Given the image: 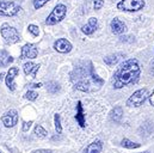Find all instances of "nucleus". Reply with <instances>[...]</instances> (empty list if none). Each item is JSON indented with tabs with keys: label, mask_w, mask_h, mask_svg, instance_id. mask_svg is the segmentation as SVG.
Here are the masks:
<instances>
[{
	"label": "nucleus",
	"mask_w": 154,
	"mask_h": 153,
	"mask_svg": "<svg viewBox=\"0 0 154 153\" xmlns=\"http://www.w3.org/2000/svg\"><path fill=\"white\" fill-rule=\"evenodd\" d=\"M37 97H38V93L35 92V91H28L25 93V98L29 99V101H35Z\"/></svg>",
	"instance_id": "22"
},
{
	"label": "nucleus",
	"mask_w": 154,
	"mask_h": 153,
	"mask_svg": "<svg viewBox=\"0 0 154 153\" xmlns=\"http://www.w3.org/2000/svg\"><path fill=\"white\" fill-rule=\"evenodd\" d=\"M49 85H50V86H48V90H49L50 92L54 93V92H56V91L59 90V85H57L56 83H50Z\"/></svg>",
	"instance_id": "25"
},
{
	"label": "nucleus",
	"mask_w": 154,
	"mask_h": 153,
	"mask_svg": "<svg viewBox=\"0 0 154 153\" xmlns=\"http://www.w3.org/2000/svg\"><path fill=\"white\" fill-rule=\"evenodd\" d=\"M104 6V1L103 0H96L94 1V10H100Z\"/></svg>",
	"instance_id": "26"
},
{
	"label": "nucleus",
	"mask_w": 154,
	"mask_h": 153,
	"mask_svg": "<svg viewBox=\"0 0 154 153\" xmlns=\"http://www.w3.org/2000/svg\"><path fill=\"white\" fill-rule=\"evenodd\" d=\"M17 74H18V68L17 67H11L8 73H7V76H6V85L11 91H13L16 89L14 87L16 86L14 85V78L17 76Z\"/></svg>",
	"instance_id": "12"
},
{
	"label": "nucleus",
	"mask_w": 154,
	"mask_h": 153,
	"mask_svg": "<svg viewBox=\"0 0 154 153\" xmlns=\"http://www.w3.org/2000/svg\"><path fill=\"white\" fill-rule=\"evenodd\" d=\"M4 76H5V74H4V73H0V83L2 81V79H4Z\"/></svg>",
	"instance_id": "32"
},
{
	"label": "nucleus",
	"mask_w": 154,
	"mask_h": 153,
	"mask_svg": "<svg viewBox=\"0 0 154 153\" xmlns=\"http://www.w3.org/2000/svg\"><path fill=\"white\" fill-rule=\"evenodd\" d=\"M35 134H36V136L39 138V139H44L48 133H47V130H45L42 126H38V124H37V126L35 127Z\"/></svg>",
	"instance_id": "20"
},
{
	"label": "nucleus",
	"mask_w": 154,
	"mask_h": 153,
	"mask_svg": "<svg viewBox=\"0 0 154 153\" xmlns=\"http://www.w3.org/2000/svg\"><path fill=\"white\" fill-rule=\"evenodd\" d=\"M151 72L154 74V59L151 61Z\"/></svg>",
	"instance_id": "30"
},
{
	"label": "nucleus",
	"mask_w": 154,
	"mask_h": 153,
	"mask_svg": "<svg viewBox=\"0 0 154 153\" xmlns=\"http://www.w3.org/2000/svg\"><path fill=\"white\" fill-rule=\"evenodd\" d=\"M102 148H103V142L100 140H96V141H93L92 144H90L84 150V153H100Z\"/></svg>",
	"instance_id": "14"
},
{
	"label": "nucleus",
	"mask_w": 154,
	"mask_h": 153,
	"mask_svg": "<svg viewBox=\"0 0 154 153\" xmlns=\"http://www.w3.org/2000/svg\"><path fill=\"white\" fill-rule=\"evenodd\" d=\"M97 27H98V20H97V18L92 17V18L88 19V23L81 28V31L86 35H92L96 31Z\"/></svg>",
	"instance_id": "11"
},
{
	"label": "nucleus",
	"mask_w": 154,
	"mask_h": 153,
	"mask_svg": "<svg viewBox=\"0 0 154 153\" xmlns=\"http://www.w3.org/2000/svg\"><path fill=\"white\" fill-rule=\"evenodd\" d=\"M119 60V55H109L106 58H104V62L108 66H115Z\"/></svg>",
	"instance_id": "18"
},
{
	"label": "nucleus",
	"mask_w": 154,
	"mask_h": 153,
	"mask_svg": "<svg viewBox=\"0 0 154 153\" xmlns=\"http://www.w3.org/2000/svg\"><path fill=\"white\" fill-rule=\"evenodd\" d=\"M32 153H51L50 151H48V150H38V151H35V152Z\"/></svg>",
	"instance_id": "29"
},
{
	"label": "nucleus",
	"mask_w": 154,
	"mask_h": 153,
	"mask_svg": "<svg viewBox=\"0 0 154 153\" xmlns=\"http://www.w3.org/2000/svg\"><path fill=\"white\" fill-rule=\"evenodd\" d=\"M54 120H55V129L56 132L60 134L62 132V127H61V120H60V115H55L54 116Z\"/></svg>",
	"instance_id": "21"
},
{
	"label": "nucleus",
	"mask_w": 154,
	"mask_h": 153,
	"mask_svg": "<svg viewBox=\"0 0 154 153\" xmlns=\"http://www.w3.org/2000/svg\"><path fill=\"white\" fill-rule=\"evenodd\" d=\"M23 68H24V72H25V74H26V76L31 74V76L35 78V76H37V71L39 70V65H36V64H34V62L29 61V62L24 64Z\"/></svg>",
	"instance_id": "13"
},
{
	"label": "nucleus",
	"mask_w": 154,
	"mask_h": 153,
	"mask_svg": "<svg viewBox=\"0 0 154 153\" xmlns=\"http://www.w3.org/2000/svg\"><path fill=\"white\" fill-rule=\"evenodd\" d=\"M140 76V65L136 59L125 60L119 65L114 74V86L116 89H121L123 86H128L135 84Z\"/></svg>",
	"instance_id": "1"
},
{
	"label": "nucleus",
	"mask_w": 154,
	"mask_h": 153,
	"mask_svg": "<svg viewBox=\"0 0 154 153\" xmlns=\"http://www.w3.org/2000/svg\"><path fill=\"white\" fill-rule=\"evenodd\" d=\"M32 124V122L31 121H29V122H23V130L24 132H26L29 128H30V126Z\"/></svg>",
	"instance_id": "27"
},
{
	"label": "nucleus",
	"mask_w": 154,
	"mask_h": 153,
	"mask_svg": "<svg viewBox=\"0 0 154 153\" xmlns=\"http://www.w3.org/2000/svg\"><path fill=\"white\" fill-rule=\"evenodd\" d=\"M121 144H122V146L125 147V148H137V147H140V144L133 142V141H130L129 139H123V140L121 141Z\"/></svg>",
	"instance_id": "19"
},
{
	"label": "nucleus",
	"mask_w": 154,
	"mask_h": 153,
	"mask_svg": "<svg viewBox=\"0 0 154 153\" xmlns=\"http://www.w3.org/2000/svg\"><path fill=\"white\" fill-rule=\"evenodd\" d=\"M19 11H20V6L17 5L16 2L8 1V0L0 1V16L12 17V16L17 14Z\"/></svg>",
	"instance_id": "5"
},
{
	"label": "nucleus",
	"mask_w": 154,
	"mask_h": 153,
	"mask_svg": "<svg viewBox=\"0 0 154 153\" xmlns=\"http://www.w3.org/2000/svg\"><path fill=\"white\" fill-rule=\"evenodd\" d=\"M37 54H38V50L37 48L34 45V44H25L23 48H22V54H20V59L24 60V59H35L37 58Z\"/></svg>",
	"instance_id": "8"
},
{
	"label": "nucleus",
	"mask_w": 154,
	"mask_h": 153,
	"mask_svg": "<svg viewBox=\"0 0 154 153\" xmlns=\"http://www.w3.org/2000/svg\"><path fill=\"white\" fill-rule=\"evenodd\" d=\"M41 86H42L41 83H38V84H31V85H30V87H41Z\"/></svg>",
	"instance_id": "31"
},
{
	"label": "nucleus",
	"mask_w": 154,
	"mask_h": 153,
	"mask_svg": "<svg viewBox=\"0 0 154 153\" xmlns=\"http://www.w3.org/2000/svg\"><path fill=\"white\" fill-rule=\"evenodd\" d=\"M122 115H123V111H122V108L121 107H116L111 110L110 113V118L114 121V122H119L121 118H122Z\"/></svg>",
	"instance_id": "17"
},
{
	"label": "nucleus",
	"mask_w": 154,
	"mask_h": 153,
	"mask_svg": "<svg viewBox=\"0 0 154 153\" xmlns=\"http://www.w3.org/2000/svg\"><path fill=\"white\" fill-rule=\"evenodd\" d=\"M1 121L5 124L6 128H11V127L17 124V122H18V114H17V111L14 109H11V110L6 111L5 114L1 116Z\"/></svg>",
	"instance_id": "7"
},
{
	"label": "nucleus",
	"mask_w": 154,
	"mask_h": 153,
	"mask_svg": "<svg viewBox=\"0 0 154 153\" xmlns=\"http://www.w3.org/2000/svg\"><path fill=\"white\" fill-rule=\"evenodd\" d=\"M11 62H13V58L6 50H1L0 52V67H6Z\"/></svg>",
	"instance_id": "16"
},
{
	"label": "nucleus",
	"mask_w": 154,
	"mask_h": 153,
	"mask_svg": "<svg viewBox=\"0 0 154 153\" xmlns=\"http://www.w3.org/2000/svg\"><path fill=\"white\" fill-rule=\"evenodd\" d=\"M0 33H1V36L4 37V39L7 43H17L20 39V36H19L17 29H14L13 27H10L8 24H4L1 27Z\"/></svg>",
	"instance_id": "6"
},
{
	"label": "nucleus",
	"mask_w": 154,
	"mask_h": 153,
	"mask_svg": "<svg viewBox=\"0 0 154 153\" xmlns=\"http://www.w3.org/2000/svg\"><path fill=\"white\" fill-rule=\"evenodd\" d=\"M67 13V7L63 4H57L54 10L51 11V13L48 16V18L45 19V24L47 25H55L57 23H60L62 19H65Z\"/></svg>",
	"instance_id": "2"
},
{
	"label": "nucleus",
	"mask_w": 154,
	"mask_h": 153,
	"mask_svg": "<svg viewBox=\"0 0 154 153\" xmlns=\"http://www.w3.org/2000/svg\"><path fill=\"white\" fill-rule=\"evenodd\" d=\"M75 120H77L78 124L81 128H85V116H84V110H82V104L81 102H78L77 104V115H75Z\"/></svg>",
	"instance_id": "15"
},
{
	"label": "nucleus",
	"mask_w": 154,
	"mask_h": 153,
	"mask_svg": "<svg viewBox=\"0 0 154 153\" xmlns=\"http://www.w3.org/2000/svg\"><path fill=\"white\" fill-rule=\"evenodd\" d=\"M48 1H50V0H34V6H35V8H41L42 6H44Z\"/></svg>",
	"instance_id": "24"
},
{
	"label": "nucleus",
	"mask_w": 154,
	"mask_h": 153,
	"mask_svg": "<svg viewBox=\"0 0 154 153\" xmlns=\"http://www.w3.org/2000/svg\"><path fill=\"white\" fill-rule=\"evenodd\" d=\"M54 49L59 53H62V54H66V53H69L72 50V44L69 41H67L66 38H59L57 41H55L54 43Z\"/></svg>",
	"instance_id": "9"
},
{
	"label": "nucleus",
	"mask_w": 154,
	"mask_h": 153,
	"mask_svg": "<svg viewBox=\"0 0 154 153\" xmlns=\"http://www.w3.org/2000/svg\"><path fill=\"white\" fill-rule=\"evenodd\" d=\"M110 28H111V31H112L115 35H121V34H123V33L127 30L125 24H124L121 19H118V18H114V19L111 20Z\"/></svg>",
	"instance_id": "10"
},
{
	"label": "nucleus",
	"mask_w": 154,
	"mask_h": 153,
	"mask_svg": "<svg viewBox=\"0 0 154 153\" xmlns=\"http://www.w3.org/2000/svg\"><path fill=\"white\" fill-rule=\"evenodd\" d=\"M145 0H121L117 4V8L125 12H137L145 7Z\"/></svg>",
	"instance_id": "3"
},
{
	"label": "nucleus",
	"mask_w": 154,
	"mask_h": 153,
	"mask_svg": "<svg viewBox=\"0 0 154 153\" xmlns=\"http://www.w3.org/2000/svg\"><path fill=\"white\" fill-rule=\"evenodd\" d=\"M28 29H29V31H30L34 36H38L39 35L38 27H36V25H34V24H30V25L28 27Z\"/></svg>",
	"instance_id": "23"
},
{
	"label": "nucleus",
	"mask_w": 154,
	"mask_h": 153,
	"mask_svg": "<svg viewBox=\"0 0 154 153\" xmlns=\"http://www.w3.org/2000/svg\"><path fill=\"white\" fill-rule=\"evenodd\" d=\"M149 96L148 90L147 89H140L137 91H135L127 101V105L128 107H140Z\"/></svg>",
	"instance_id": "4"
},
{
	"label": "nucleus",
	"mask_w": 154,
	"mask_h": 153,
	"mask_svg": "<svg viewBox=\"0 0 154 153\" xmlns=\"http://www.w3.org/2000/svg\"><path fill=\"white\" fill-rule=\"evenodd\" d=\"M149 102H151V104L154 107V90H153V92H152V95L149 96Z\"/></svg>",
	"instance_id": "28"
}]
</instances>
